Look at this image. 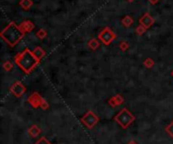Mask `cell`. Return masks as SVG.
<instances>
[{
  "label": "cell",
  "instance_id": "obj_1",
  "mask_svg": "<svg viewBox=\"0 0 173 144\" xmlns=\"http://www.w3.org/2000/svg\"><path fill=\"white\" fill-rule=\"evenodd\" d=\"M14 62L25 74H30L41 60L34 56L33 51H30V48H25L14 57Z\"/></svg>",
  "mask_w": 173,
  "mask_h": 144
},
{
  "label": "cell",
  "instance_id": "obj_2",
  "mask_svg": "<svg viewBox=\"0 0 173 144\" xmlns=\"http://www.w3.org/2000/svg\"><path fill=\"white\" fill-rule=\"evenodd\" d=\"M24 34L25 33L22 32L19 28V25H17L15 22L10 21L0 32V36L9 47H13L22 39Z\"/></svg>",
  "mask_w": 173,
  "mask_h": 144
},
{
  "label": "cell",
  "instance_id": "obj_3",
  "mask_svg": "<svg viewBox=\"0 0 173 144\" xmlns=\"http://www.w3.org/2000/svg\"><path fill=\"white\" fill-rule=\"evenodd\" d=\"M114 121L123 129H128L130 125L135 121V116L131 111H129L127 108H123L114 116Z\"/></svg>",
  "mask_w": 173,
  "mask_h": 144
},
{
  "label": "cell",
  "instance_id": "obj_4",
  "mask_svg": "<svg viewBox=\"0 0 173 144\" xmlns=\"http://www.w3.org/2000/svg\"><path fill=\"white\" fill-rule=\"evenodd\" d=\"M115 38H117V34H115L108 26L103 28L98 34V39L104 45H109Z\"/></svg>",
  "mask_w": 173,
  "mask_h": 144
},
{
  "label": "cell",
  "instance_id": "obj_5",
  "mask_svg": "<svg viewBox=\"0 0 173 144\" xmlns=\"http://www.w3.org/2000/svg\"><path fill=\"white\" fill-rule=\"evenodd\" d=\"M98 121H99V118L95 115V113L93 111H87L81 117V122L89 129L93 128L94 126L97 124V122H98Z\"/></svg>",
  "mask_w": 173,
  "mask_h": 144
},
{
  "label": "cell",
  "instance_id": "obj_6",
  "mask_svg": "<svg viewBox=\"0 0 173 144\" xmlns=\"http://www.w3.org/2000/svg\"><path fill=\"white\" fill-rule=\"evenodd\" d=\"M9 91H10L11 93H12L16 98H21L22 95L25 93L27 89H25L24 86L22 85L21 82H19V81H16L15 83H13V84L11 85Z\"/></svg>",
  "mask_w": 173,
  "mask_h": 144
},
{
  "label": "cell",
  "instance_id": "obj_7",
  "mask_svg": "<svg viewBox=\"0 0 173 144\" xmlns=\"http://www.w3.org/2000/svg\"><path fill=\"white\" fill-rule=\"evenodd\" d=\"M43 97L40 95L37 92H34L33 94L30 95V97L27 98V102L31 107L37 109V108H41V103H42Z\"/></svg>",
  "mask_w": 173,
  "mask_h": 144
},
{
  "label": "cell",
  "instance_id": "obj_8",
  "mask_svg": "<svg viewBox=\"0 0 173 144\" xmlns=\"http://www.w3.org/2000/svg\"><path fill=\"white\" fill-rule=\"evenodd\" d=\"M139 22H140L141 25H143V26H145L147 29H149V28L155 23V19L151 14L146 12V13H144L143 16L140 18Z\"/></svg>",
  "mask_w": 173,
  "mask_h": 144
},
{
  "label": "cell",
  "instance_id": "obj_9",
  "mask_svg": "<svg viewBox=\"0 0 173 144\" xmlns=\"http://www.w3.org/2000/svg\"><path fill=\"white\" fill-rule=\"evenodd\" d=\"M125 102V98H123L120 94H117L114 96H112L111 99L107 101L108 105L111 106L112 108H115V107H119L120 105L123 104Z\"/></svg>",
  "mask_w": 173,
  "mask_h": 144
},
{
  "label": "cell",
  "instance_id": "obj_10",
  "mask_svg": "<svg viewBox=\"0 0 173 144\" xmlns=\"http://www.w3.org/2000/svg\"><path fill=\"white\" fill-rule=\"evenodd\" d=\"M19 28H21L24 33L30 32V31H33L34 29V23L31 20H24V21H22L21 23L19 24Z\"/></svg>",
  "mask_w": 173,
  "mask_h": 144
},
{
  "label": "cell",
  "instance_id": "obj_11",
  "mask_svg": "<svg viewBox=\"0 0 173 144\" xmlns=\"http://www.w3.org/2000/svg\"><path fill=\"white\" fill-rule=\"evenodd\" d=\"M27 134L28 136L30 137H37L40 134H41V129L37 125H33L30 126V129L27 130Z\"/></svg>",
  "mask_w": 173,
  "mask_h": 144
},
{
  "label": "cell",
  "instance_id": "obj_12",
  "mask_svg": "<svg viewBox=\"0 0 173 144\" xmlns=\"http://www.w3.org/2000/svg\"><path fill=\"white\" fill-rule=\"evenodd\" d=\"M33 53H34V56H36L40 60H42L43 59H44V57L46 56V51H45V50H44V48H43V47H34V51H33Z\"/></svg>",
  "mask_w": 173,
  "mask_h": 144
},
{
  "label": "cell",
  "instance_id": "obj_13",
  "mask_svg": "<svg viewBox=\"0 0 173 144\" xmlns=\"http://www.w3.org/2000/svg\"><path fill=\"white\" fill-rule=\"evenodd\" d=\"M120 22H122V24L125 27H131L134 24V18L131 15H125Z\"/></svg>",
  "mask_w": 173,
  "mask_h": 144
},
{
  "label": "cell",
  "instance_id": "obj_14",
  "mask_svg": "<svg viewBox=\"0 0 173 144\" xmlns=\"http://www.w3.org/2000/svg\"><path fill=\"white\" fill-rule=\"evenodd\" d=\"M34 5L33 0H21L19 1V6L24 10H30Z\"/></svg>",
  "mask_w": 173,
  "mask_h": 144
},
{
  "label": "cell",
  "instance_id": "obj_15",
  "mask_svg": "<svg viewBox=\"0 0 173 144\" xmlns=\"http://www.w3.org/2000/svg\"><path fill=\"white\" fill-rule=\"evenodd\" d=\"M99 39L98 38H91L88 41V47L91 51H96L99 47Z\"/></svg>",
  "mask_w": 173,
  "mask_h": 144
},
{
  "label": "cell",
  "instance_id": "obj_16",
  "mask_svg": "<svg viewBox=\"0 0 173 144\" xmlns=\"http://www.w3.org/2000/svg\"><path fill=\"white\" fill-rule=\"evenodd\" d=\"M36 35H37V38L44 39L48 36V32H47V30L44 29V28H40V29L36 32Z\"/></svg>",
  "mask_w": 173,
  "mask_h": 144
},
{
  "label": "cell",
  "instance_id": "obj_17",
  "mask_svg": "<svg viewBox=\"0 0 173 144\" xmlns=\"http://www.w3.org/2000/svg\"><path fill=\"white\" fill-rule=\"evenodd\" d=\"M143 64H144V66H145V68L152 69L155 66V62H154V60L151 59V57H147V59L144 60Z\"/></svg>",
  "mask_w": 173,
  "mask_h": 144
},
{
  "label": "cell",
  "instance_id": "obj_18",
  "mask_svg": "<svg viewBox=\"0 0 173 144\" xmlns=\"http://www.w3.org/2000/svg\"><path fill=\"white\" fill-rule=\"evenodd\" d=\"M13 66L14 65L10 62V60H5L3 63V65H2V68H3V70L5 72H10L13 69Z\"/></svg>",
  "mask_w": 173,
  "mask_h": 144
},
{
  "label": "cell",
  "instance_id": "obj_19",
  "mask_svg": "<svg viewBox=\"0 0 173 144\" xmlns=\"http://www.w3.org/2000/svg\"><path fill=\"white\" fill-rule=\"evenodd\" d=\"M146 30H147V28L140 24V25H138L137 28H136V33L138 34V35H143V34L146 32Z\"/></svg>",
  "mask_w": 173,
  "mask_h": 144
},
{
  "label": "cell",
  "instance_id": "obj_20",
  "mask_svg": "<svg viewBox=\"0 0 173 144\" xmlns=\"http://www.w3.org/2000/svg\"><path fill=\"white\" fill-rule=\"evenodd\" d=\"M165 131H166V133L168 134L170 137H172V138H173V121H172L171 123H170L169 125H167V126H166Z\"/></svg>",
  "mask_w": 173,
  "mask_h": 144
},
{
  "label": "cell",
  "instance_id": "obj_21",
  "mask_svg": "<svg viewBox=\"0 0 173 144\" xmlns=\"http://www.w3.org/2000/svg\"><path fill=\"white\" fill-rule=\"evenodd\" d=\"M130 45H129V42L126 41V40H123V41H122L120 44V50L122 51H127L129 50Z\"/></svg>",
  "mask_w": 173,
  "mask_h": 144
},
{
  "label": "cell",
  "instance_id": "obj_22",
  "mask_svg": "<svg viewBox=\"0 0 173 144\" xmlns=\"http://www.w3.org/2000/svg\"><path fill=\"white\" fill-rule=\"evenodd\" d=\"M49 107H50V105H49L48 101L46 100V99H44V98H43L42 103H41V108L43 109V110H48Z\"/></svg>",
  "mask_w": 173,
  "mask_h": 144
},
{
  "label": "cell",
  "instance_id": "obj_23",
  "mask_svg": "<svg viewBox=\"0 0 173 144\" xmlns=\"http://www.w3.org/2000/svg\"><path fill=\"white\" fill-rule=\"evenodd\" d=\"M34 144H52L46 137H41Z\"/></svg>",
  "mask_w": 173,
  "mask_h": 144
},
{
  "label": "cell",
  "instance_id": "obj_24",
  "mask_svg": "<svg viewBox=\"0 0 173 144\" xmlns=\"http://www.w3.org/2000/svg\"><path fill=\"white\" fill-rule=\"evenodd\" d=\"M148 1H149V3H150V4H152V5H156V4L158 3V2L160 1V0H148Z\"/></svg>",
  "mask_w": 173,
  "mask_h": 144
},
{
  "label": "cell",
  "instance_id": "obj_25",
  "mask_svg": "<svg viewBox=\"0 0 173 144\" xmlns=\"http://www.w3.org/2000/svg\"><path fill=\"white\" fill-rule=\"evenodd\" d=\"M128 144H138V143L135 140H131L130 142H128Z\"/></svg>",
  "mask_w": 173,
  "mask_h": 144
},
{
  "label": "cell",
  "instance_id": "obj_26",
  "mask_svg": "<svg viewBox=\"0 0 173 144\" xmlns=\"http://www.w3.org/2000/svg\"><path fill=\"white\" fill-rule=\"evenodd\" d=\"M127 2H129V3H132V2H134L135 0H126Z\"/></svg>",
  "mask_w": 173,
  "mask_h": 144
},
{
  "label": "cell",
  "instance_id": "obj_27",
  "mask_svg": "<svg viewBox=\"0 0 173 144\" xmlns=\"http://www.w3.org/2000/svg\"><path fill=\"white\" fill-rule=\"evenodd\" d=\"M171 76L173 77V70H172V72H171Z\"/></svg>",
  "mask_w": 173,
  "mask_h": 144
}]
</instances>
